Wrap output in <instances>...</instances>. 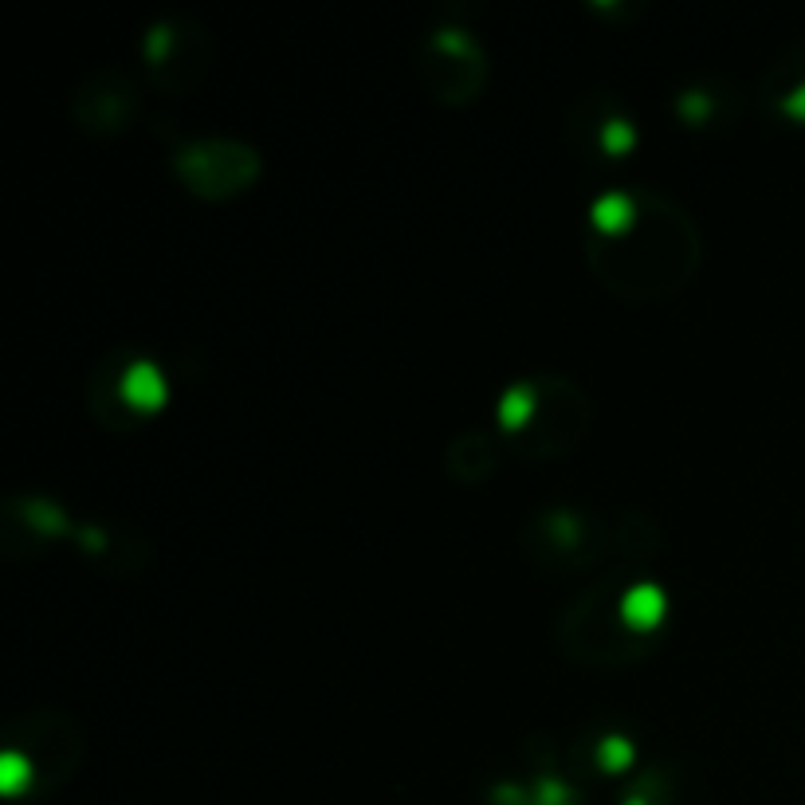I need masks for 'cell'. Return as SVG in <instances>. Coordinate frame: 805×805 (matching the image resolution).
Here are the masks:
<instances>
[{
    "label": "cell",
    "instance_id": "1",
    "mask_svg": "<svg viewBox=\"0 0 805 805\" xmlns=\"http://www.w3.org/2000/svg\"><path fill=\"white\" fill-rule=\"evenodd\" d=\"M581 248L593 279L628 303H664L704 264V236L692 213L645 185H617L593 196Z\"/></svg>",
    "mask_w": 805,
    "mask_h": 805
},
{
    "label": "cell",
    "instance_id": "16",
    "mask_svg": "<svg viewBox=\"0 0 805 805\" xmlns=\"http://www.w3.org/2000/svg\"><path fill=\"white\" fill-rule=\"evenodd\" d=\"M75 546L83 550V558H91L95 566H115L118 574L142 566V558H146V542H137L134 534H122V530L79 527Z\"/></svg>",
    "mask_w": 805,
    "mask_h": 805
},
{
    "label": "cell",
    "instance_id": "15",
    "mask_svg": "<svg viewBox=\"0 0 805 805\" xmlns=\"http://www.w3.org/2000/svg\"><path fill=\"white\" fill-rule=\"evenodd\" d=\"M735 103H738L735 91L726 87V83H711V87L696 83V87H684L676 95V118H680V127H687V130H716L735 118L731 115Z\"/></svg>",
    "mask_w": 805,
    "mask_h": 805
},
{
    "label": "cell",
    "instance_id": "3",
    "mask_svg": "<svg viewBox=\"0 0 805 805\" xmlns=\"http://www.w3.org/2000/svg\"><path fill=\"white\" fill-rule=\"evenodd\" d=\"M593 405L566 373H527L503 385L495 401V436L519 460H558L586 441Z\"/></svg>",
    "mask_w": 805,
    "mask_h": 805
},
{
    "label": "cell",
    "instance_id": "13",
    "mask_svg": "<svg viewBox=\"0 0 805 805\" xmlns=\"http://www.w3.org/2000/svg\"><path fill=\"white\" fill-rule=\"evenodd\" d=\"M758 103L778 122L805 127V39L790 44L758 79Z\"/></svg>",
    "mask_w": 805,
    "mask_h": 805
},
{
    "label": "cell",
    "instance_id": "5",
    "mask_svg": "<svg viewBox=\"0 0 805 805\" xmlns=\"http://www.w3.org/2000/svg\"><path fill=\"white\" fill-rule=\"evenodd\" d=\"M169 405V377L154 353L118 346L103 353L87 385V409L107 432H134Z\"/></svg>",
    "mask_w": 805,
    "mask_h": 805
},
{
    "label": "cell",
    "instance_id": "8",
    "mask_svg": "<svg viewBox=\"0 0 805 805\" xmlns=\"http://www.w3.org/2000/svg\"><path fill=\"white\" fill-rule=\"evenodd\" d=\"M412 71L441 107H468L488 91L491 79V63L480 36L468 28H456V24H441V28L424 32V39L417 44Z\"/></svg>",
    "mask_w": 805,
    "mask_h": 805
},
{
    "label": "cell",
    "instance_id": "9",
    "mask_svg": "<svg viewBox=\"0 0 805 805\" xmlns=\"http://www.w3.org/2000/svg\"><path fill=\"white\" fill-rule=\"evenodd\" d=\"M142 63L157 91L185 95L213 68V36L189 16H166L142 36Z\"/></svg>",
    "mask_w": 805,
    "mask_h": 805
},
{
    "label": "cell",
    "instance_id": "14",
    "mask_svg": "<svg viewBox=\"0 0 805 805\" xmlns=\"http://www.w3.org/2000/svg\"><path fill=\"white\" fill-rule=\"evenodd\" d=\"M503 456V441L495 432H460L456 441L444 448V468L456 483H483L495 476Z\"/></svg>",
    "mask_w": 805,
    "mask_h": 805
},
{
    "label": "cell",
    "instance_id": "11",
    "mask_svg": "<svg viewBox=\"0 0 805 805\" xmlns=\"http://www.w3.org/2000/svg\"><path fill=\"white\" fill-rule=\"evenodd\" d=\"M142 115L137 83L122 68H95L71 95V118L83 134L118 137Z\"/></svg>",
    "mask_w": 805,
    "mask_h": 805
},
{
    "label": "cell",
    "instance_id": "7",
    "mask_svg": "<svg viewBox=\"0 0 805 805\" xmlns=\"http://www.w3.org/2000/svg\"><path fill=\"white\" fill-rule=\"evenodd\" d=\"M613 542L617 534L605 527L598 510L581 507H542L522 527V554L539 569H554V574L598 569V562L609 558Z\"/></svg>",
    "mask_w": 805,
    "mask_h": 805
},
{
    "label": "cell",
    "instance_id": "12",
    "mask_svg": "<svg viewBox=\"0 0 805 805\" xmlns=\"http://www.w3.org/2000/svg\"><path fill=\"white\" fill-rule=\"evenodd\" d=\"M59 539H75L68 510L48 495H12L0 507V550L9 558H36Z\"/></svg>",
    "mask_w": 805,
    "mask_h": 805
},
{
    "label": "cell",
    "instance_id": "2",
    "mask_svg": "<svg viewBox=\"0 0 805 805\" xmlns=\"http://www.w3.org/2000/svg\"><path fill=\"white\" fill-rule=\"evenodd\" d=\"M668 593L645 562L621 558L558 617V645L574 664L621 668L652 657L668 633Z\"/></svg>",
    "mask_w": 805,
    "mask_h": 805
},
{
    "label": "cell",
    "instance_id": "6",
    "mask_svg": "<svg viewBox=\"0 0 805 805\" xmlns=\"http://www.w3.org/2000/svg\"><path fill=\"white\" fill-rule=\"evenodd\" d=\"M173 177L181 181L189 196L220 205V201H236V196L252 193L264 177V154L252 142L240 137H189L173 149L169 157Z\"/></svg>",
    "mask_w": 805,
    "mask_h": 805
},
{
    "label": "cell",
    "instance_id": "10",
    "mask_svg": "<svg viewBox=\"0 0 805 805\" xmlns=\"http://www.w3.org/2000/svg\"><path fill=\"white\" fill-rule=\"evenodd\" d=\"M566 137L589 161H625L637 154L640 127L633 110L609 91H589L574 98L566 115Z\"/></svg>",
    "mask_w": 805,
    "mask_h": 805
},
{
    "label": "cell",
    "instance_id": "4",
    "mask_svg": "<svg viewBox=\"0 0 805 805\" xmlns=\"http://www.w3.org/2000/svg\"><path fill=\"white\" fill-rule=\"evenodd\" d=\"M83 726L63 711H28L12 719L0 750V778L9 794H39L68 782L83 758Z\"/></svg>",
    "mask_w": 805,
    "mask_h": 805
}]
</instances>
